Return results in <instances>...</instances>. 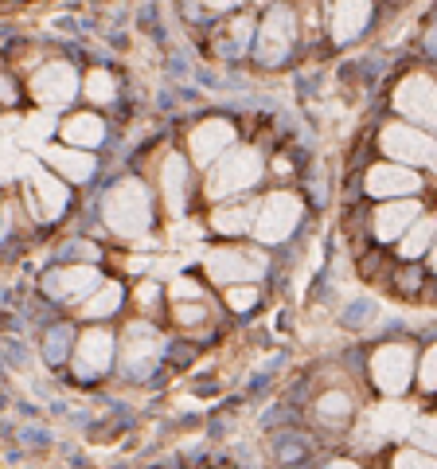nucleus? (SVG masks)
<instances>
[{
    "label": "nucleus",
    "mask_w": 437,
    "mask_h": 469,
    "mask_svg": "<svg viewBox=\"0 0 437 469\" xmlns=\"http://www.w3.org/2000/svg\"><path fill=\"white\" fill-rule=\"evenodd\" d=\"M102 215H106V227L118 231L121 239H141L149 231L153 208H149V192L141 181H121L113 184L102 200Z\"/></svg>",
    "instance_id": "f257e3e1"
},
{
    "label": "nucleus",
    "mask_w": 437,
    "mask_h": 469,
    "mask_svg": "<svg viewBox=\"0 0 437 469\" xmlns=\"http://www.w3.org/2000/svg\"><path fill=\"white\" fill-rule=\"evenodd\" d=\"M211 165H215V173L207 176V196H211V200L246 192V188L258 184V176H262L258 149H234V153H226L223 161H211Z\"/></svg>",
    "instance_id": "f03ea898"
},
{
    "label": "nucleus",
    "mask_w": 437,
    "mask_h": 469,
    "mask_svg": "<svg viewBox=\"0 0 437 469\" xmlns=\"http://www.w3.org/2000/svg\"><path fill=\"white\" fill-rule=\"evenodd\" d=\"M297 223H301V200L293 192H273L270 200H262V208L254 211L250 227L262 242H281V239H289Z\"/></svg>",
    "instance_id": "7ed1b4c3"
},
{
    "label": "nucleus",
    "mask_w": 437,
    "mask_h": 469,
    "mask_svg": "<svg viewBox=\"0 0 437 469\" xmlns=\"http://www.w3.org/2000/svg\"><path fill=\"white\" fill-rule=\"evenodd\" d=\"M372 375L387 396H402L414 375V352L406 349V344H383V349L372 356Z\"/></svg>",
    "instance_id": "20e7f679"
},
{
    "label": "nucleus",
    "mask_w": 437,
    "mask_h": 469,
    "mask_svg": "<svg viewBox=\"0 0 437 469\" xmlns=\"http://www.w3.org/2000/svg\"><path fill=\"white\" fill-rule=\"evenodd\" d=\"M383 149L398 165H430L433 161V137L414 126H387L383 129Z\"/></svg>",
    "instance_id": "39448f33"
},
{
    "label": "nucleus",
    "mask_w": 437,
    "mask_h": 469,
    "mask_svg": "<svg viewBox=\"0 0 437 469\" xmlns=\"http://www.w3.org/2000/svg\"><path fill=\"white\" fill-rule=\"evenodd\" d=\"M395 110H402V118L418 121V126H433L437 98H433L430 74H410V79H402V87L395 90Z\"/></svg>",
    "instance_id": "423d86ee"
},
{
    "label": "nucleus",
    "mask_w": 437,
    "mask_h": 469,
    "mask_svg": "<svg viewBox=\"0 0 437 469\" xmlns=\"http://www.w3.org/2000/svg\"><path fill=\"white\" fill-rule=\"evenodd\" d=\"M79 90V74H74L71 63H47V67L35 71L32 79V94L43 102V106H66Z\"/></svg>",
    "instance_id": "0eeeda50"
},
{
    "label": "nucleus",
    "mask_w": 437,
    "mask_h": 469,
    "mask_svg": "<svg viewBox=\"0 0 437 469\" xmlns=\"http://www.w3.org/2000/svg\"><path fill=\"white\" fill-rule=\"evenodd\" d=\"M265 262L258 255H246V250H234V247H223V250H211L207 255V274L215 281H254L262 278Z\"/></svg>",
    "instance_id": "6e6552de"
},
{
    "label": "nucleus",
    "mask_w": 437,
    "mask_h": 469,
    "mask_svg": "<svg viewBox=\"0 0 437 469\" xmlns=\"http://www.w3.org/2000/svg\"><path fill=\"white\" fill-rule=\"evenodd\" d=\"M422 188V176L410 173V165H375L367 173V192L379 200H395V196H414Z\"/></svg>",
    "instance_id": "1a4fd4ad"
},
{
    "label": "nucleus",
    "mask_w": 437,
    "mask_h": 469,
    "mask_svg": "<svg viewBox=\"0 0 437 469\" xmlns=\"http://www.w3.org/2000/svg\"><path fill=\"white\" fill-rule=\"evenodd\" d=\"M98 270L94 266H66V270H55V274L43 278L47 294L51 297H63V302H79V297H90L98 289Z\"/></svg>",
    "instance_id": "9d476101"
},
{
    "label": "nucleus",
    "mask_w": 437,
    "mask_h": 469,
    "mask_svg": "<svg viewBox=\"0 0 437 469\" xmlns=\"http://www.w3.org/2000/svg\"><path fill=\"white\" fill-rule=\"evenodd\" d=\"M289 47H293V12L289 8H278L262 27L258 59L265 63V67H273V63H281L285 55H289Z\"/></svg>",
    "instance_id": "9b49d317"
},
{
    "label": "nucleus",
    "mask_w": 437,
    "mask_h": 469,
    "mask_svg": "<svg viewBox=\"0 0 437 469\" xmlns=\"http://www.w3.org/2000/svg\"><path fill=\"white\" fill-rule=\"evenodd\" d=\"M110 364H113V336L102 333V328H90L79 341V352H74V372H79L82 380H90V375L106 372Z\"/></svg>",
    "instance_id": "f8f14e48"
},
{
    "label": "nucleus",
    "mask_w": 437,
    "mask_h": 469,
    "mask_svg": "<svg viewBox=\"0 0 437 469\" xmlns=\"http://www.w3.org/2000/svg\"><path fill=\"white\" fill-rule=\"evenodd\" d=\"M231 141H234L231 121H223V118L203 121V126L192 134V157H196L199 165H211L215 157H223L226 149H231Z\"/></svg>",
    "instance_id": "ddd939ff"
},
{
    "label": "nucleus",
    "mask_w": 437,
    "mask_h": 469,
    "mask_svg": "<svg viewBox=\"0 0 437 469\" xmlns=\"http://www.w3.org/2000/svg\"><path fill=\"white\" fill-rule=\"evenodd\" d=\"M367 16H372V0H332V35L340 43L356 40L367 27Z\"/></svg>",
    "instance_id": "4468645a"
},
{
    "label": "nucleus",
    "mask_w": 437,
    "mask_h": 469,
    "mask_svg": "<svg viewBox=\"0 0 437 469\" xmlns=\"http://www.w3.org/2000/svg\"><path fill=\"white\" fill-rule=\"evenodd\" d=\"M32 204H35V215L40 219H59L66 211V188L55 181L51 173H40V168H32Z\"/></svg>",
    "instance_id": "2eb2a0df"
},
{
    "label": "nucleus",
    "mask_w": 437,
    "mask_h": 469,
    "mask_svg": "<svg viewBox=\"0 0 437 469\" xmlns=\"http://www.w3.org/2000/svg\"><path fill=\"white\" fill-rule=\"evenodd\" d=\"M414 219H418V204L398 196V204H383V208L375 211V234L383 242H391V239H398V234L410 227Z\"/></svg>",
    "instance_id": "dca6fc26"
},
{
    "label": "nucleus",
    "mask_w": 437,
    "mask_h": 469,
    "mask_svg": "<svg viewBox=\"0 0 437 469\" xmlns=\"http://www.w3.org/2000/svg\"><path fill=\"white\" fill-rule=\"evenodd\" d=\"M160 356V341L153 336L149 325H133L129 336H126V360H129V372H149Z\"/></svg>",
    "instance_id": "f3484780"
},
{
    "label": "nucleus",
    "mask_w": 437,
    "mask_h": 469,
    "mask_svg": "<svg viewBox=\"0 0 437 469\" xmlns=\"http://www.w3.org/2000/svg\"><path fill=\"white\" fill-rule=\"evenodd\" d=\"M43 161L51 165V168H59L66 181H90V176H94V157L82 153V149L47 145V149H43Z\"/></svg>",
    "instance_id": "a211bd4d"
},
{
    "label": "nucleus",
    "mask_w": 437,
    "mask_h": 469,
    "mask_svg": "<svg viewBox=\"0 0 437 469\" xmlns=\"http://www.w3.org/2000/svg\"><path fill=\"white\" fill-rule=\"evenodd\" d=\"M160 181H165V200H168V211L180 215L184 211V196H188V165L184 157H168L165 161V173H160Z\"/></svg>",
    "instance_id": "6ab92c4d"
},
{
    "label": "nucleus",
    "mask_w": 437,
    "mask_h": 469,
    "mask_svg": "<svg viewBox=\"0 0 437 469\" xmlns=\"http://www.w3.org/2000/svg\"><path fill=\"white\" fill-rule=\"evenodd\" d=\"M63 141H71L74 149H94V145L106 141V126H102V118H94V114H79L63 126Z\"/></svg>",
    "instance_id": "aec40b11"
},
{
    "label": "nucleus",
    "mask_w": 437,
    "mask_h": 469,
    "mask_svg": "<svg viewBox=\"0 0 437 469\" xmlns=\"http://www.w3.org/2000/svg\"><path fill=\"white\" fill-rule=\"evenodd\" d=\"M414 411L406 407V403H383V407H375L372 415H367V422H372V430H379V434H402L406 427H410Z\"/></svg>",
    "instance_id": "412c9836"
},
{
    "label": "nucleus",
    "mask_w": 437,
    "mask_h": 469,
    "mask_svg": "<svg viewBox=\"0 0 437 469\" xmlns=\"http://www.w3.org/2000/svg\"><path fill=\"white\" fill-rule=\"evenodd\" d=\"M254 204H239V208H218L215 211V231H223V234H246V227L254 223Z\"/></svg>",
    "instance_id": "4be33fe9"
},
{
    "label": "nucleus",
    "mask_w": 437,
    "mask_h": 469,
    "mask_svg": "<svg viewBox=\"0 0 437 469\" xmlns=\"http://www.w3.org/2000/svg\"><path fill=\"white\" fill-rule=\"evenodd\" d=\"M118 305H121V286H113V281H106V286H102V281H98L94 297L87 302V317H110Z\"/></svg>",
    "instance_id": "5701e85b"
},
{
    "label": "nucleus",
    "mask_w": 437,
    "mask_h": 469,
    "mask_svg": "<svg viewBox=\"0 0 437 469\" xmlns=\"http://www.w3.org/2000/svg\"><path fill=\"white\" fill-rule=\"evenodd\" d=\"M402 234H406V239H402V255H406V258L426 255V250H430V239H433V219L414 223V227H406Z\"/></svg>",
    "instance_id": "b1692460"
},
{
    "label": "nucleus",
    "mask_w": 437,
    "mask_h": 469,
    "mask_svg": "<svg viewBox=\"0 0 437 469\" xmlns=\"http://www.w3.org/2000/svg\"><path fill=\"white\" fill-rule=\"evenodd\" d=\"M406 434H410L422 450H433V442H437V430H433V419L430 415H414L410 427H406Z\"/></svg>",
    "instance_id": "393cba45"
},
{
    "label": "nucleus",
    "mask_w": 437,
    "mask_h": 469,
    "mask_svg": "<svg viewBox=\"0 0 437 469\" xmlns=\"http://www.w3.org/2000/svg\"><path fill=\"white\" fill-rule=\"evenodd\" d=\"M87 98H90V102H110V98H113V74H110V71H90V79H87Z\"/></svg>",
    "instance_id": "a878e982"
},
{
    "label": "nucleus",
    "mask_w": 437,
    "mask_h": 469,
    "mask_svg": "<svg viewBox=\"0 0 437 469\" xmlns=\"http://www.w3.org/2000/svg\"><path fill=\"white\" fill-rule=\"evenodd\" d=\"M348 411H351V403H348L344 391H332V396L320 399V415H325V419H344Z\"/></svg>",
    "instance_id": "bb28decb"
},
{
    "label": "nucleus",
    "mask_w": 437,
    "mask_h": 469,
    "mask_svg": "<svg viewBox=\"0 0 437 469\" xmlns=\"http://www.w3.org/2000/svg\"><path fill=\"white\" fill-rule=\"evenodd\" d=\"M254 302H258V289H254V286H234L231 294H226V305H231L234 313H246Z\"/></svg>",
    "instance_id": "cd10ccee"
},
{
    "label": "nucleus",
    "mask_w": 437,
    "mask_h": 469,
    "mask_svg": "<svg viewBox=\"0 0 437 469\" xmlns=\"http://www.w3.org/2000/svg\"><path fill=\"white\" fill-rule=\"evenodd\" d=\"M51 134V118L40 114V118H27L24 121V141H32V145H40V141Z\"/></svg>",
    "instance_id": "c85d7f7f"
},
{
    "label": "nucleus",
    "mask_w": 437,
    "mask_h": 469,
    "mask_svg": "<svg viewBox=\"0 0 437 469\" xmlns=\"http://www.w3.org/2000/svg\"><path fill=\"white\" fill-rule=\"evenodd\" d=\"M66 344H71V333H66V328H55V333L47 336V360L59 364L66 356Z\"/></svg>",
    "instance_id": "c756f323"
},
{
    "label": "nucleus",
    "mask_w": 437,
    "mask_h": 469,
    "mask_svg": "<svg viewBox=\"0 0 437 469\" xmlns=\"http://www.w3.org/2000/svg\"><path fill=\"white\" fill-rule=\"evenodd\" d=\"M172 297H176V302H199V297H203V289H199L192 278H176L172 281Z\"/></svg>",
    "instance_id": "7c9ffc66"
},
{
    "label": "nucleus",
    "mask_w": 437,
    "mask_h": 469,
    "mask_svg": "<svg viewBox=\"0 0 437 469\" xmlns=\"http://www.w3.org/2000/svg\"><path fill=\"white\" fill-rule=\"evenodd\" d=\"M395 465H398V469H402V465L430 469V465H433V457H430V454H422V450H402V454H395Z\"/></svg>",
    "instance_id": "2f4dec72"
},
{
    "label": "nucleus",
    "mask_w": 437,
    "mask_h": 469,
    "mask_svg": "<svg viewBox=\"0 0 437 469\" xmlns=\"http://www.w3.org/2000/svg\"><path fill=\"white\" fill-rule=\"evenodd\" d=\"M176 321H180V325L203 321V305H199V302H176Z\"/></svg>",
    "instance_id": "473e14b6"
},
{
    "label": "nucleus",
    "mask_w": 437,
    "mask_h": 469,
    "mask_svg": "<svg viewBox=\"0 0 437 469\" xmlns=\"http://www.w3.org/2000/svg\"><path fill=\"white\" fill-rule=\"evenodd\" d=\"M422 388H426V391L437 388V352H433V349L422 356Z\"/></svg>",
    "instance_id": "72a5a7b5"
},
{
    "label": "nucleus",
    "mask_w": 437,
    "mask_h": 469,
    "mask_svg": "<svg viewBox=\"0 0 437 469\" xmlns=\"http://www.w3.org/2000/svg\"><path fill=\"white\" fill-rule=\"evenodd\" d=\"M250 35H254V20H250V16H239L234 27H231V40L242 47V43H250Z\"/></svg>",
    "instance_id": "f704fd0d"
},
{
    "label": "nucleus",
    "mask_w": 437,
    "mask_h": 469,
    "mask_svg": "<svg viewBox=\"0 0 437 469\" xmlns=\"http://www.w3.org/2000/svg\"><path fill=\"white\" fill-rule=\"evenodd\" d=\"M137 297H141V305H157V286H153V281H145Z\"/></svg>",
    "instance_id": "c9c22d12"
},
{
    "label": "nucleus",
    "mask_w": 437,
    "mask_h": 469,
    "mask_svg": "<svg viewBox=\"0 0 437 469\" xmlns=\"http://www.w3.org/2000/svg\"><path fill=\"white\" fill-rule=\"evenodd\" d=\"M12 98H16V87L4 79V74H0V102H12Z\"/></svg>",
    "instance_id": "e433bc0d"
},
{
    "label": "nucleus",
    "mask_w": 437,
    "mask_h": 469,
    "mask_svg": "<svg viewBox=\"0 0 437 469\" xmlns=\"http://www.w3.org/2000/svg\"><path fill=\"white\" fill-rule=\"evenodd\" d=\"M203 4H207V8H215V12H223V8H234L239 0H203Z\"/></svg>",
    "instance_id": "4c0bfd02"
}]
</instances>
